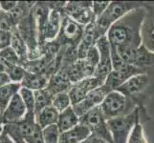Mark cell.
I'll return each instance as SVG.
<instances>
[{
    "label": "cell",
    "instance_id": "obj_12",
    "mask_svg": "<svg viewBox=\"0 0 154 143\" xmlns=\"http://www.w3.org/2000/svg\"><path fill=\"white\" fill-rule=\"evenodd\" d=\"M36 127H38V124L35 121V114L27 112L24 118L18 122L13 124H5L3 127V131L6 132L12 139L20 137V139H25L26 137L33 135Z\"/></svg>",
    "mask_w": 154,
    "mask_h": 143
},
{
    "label": "cell",
    "instance_id": "obj_20",
    "mask_svg": "<svg viewBox=\"0 0 154 143\" xmlns=\"http://www.w3.org/2000/svg\"><path fill=\"white\" fill-rule=\"evenodd\" d=\"M73 84L67 78V76L62 72H58L56 75L52 76L49 78L47 90L52 95H55L60 93H68L70 91Z\"/></svg>",
    "mask_w": 154,
    "mask_h": 143
},
{
    "label": "cell",
    "instance_id": "obj_18",
    "mask_svg": "<svg viewBox=\"0 0 154 143\" xmlns=\"http://www.w3.org/2000/svg\"><path fill=\"white\" fill-rule=\"evenodd\" d=\"M100 39V36L95 28V24L92 22L85 26V31H84L83 37L82 41L79 42L78 46V57L79 59H83L85 57L87 52L91 49L92 47L96 46L97 41Z\"/></svg>",
    "mask_w": 154,
    "mask_h": 143
},
{
    "label": "cell",
    "instance_id": "obj_6",
    "mask_svg": "<svg viewBox=\"0 0 154 143\" xmlns=\"http://www.w3.org/2000/svg\"><path fill=\"white\" fill-rule=\"evenodd\" d=\"M116 50L122 60L126 64L135 66L146 72L154 71V52L147 50L143 44L137 49Z\"/></svg>",
    "mask_w": 154,
    "mask_h": 143
},
{
    "label": "cell",
    "instance_id": "obj_32",
    "mask_svg": "<svg viewBox=\"0 0 154 143\" xmlns=\"http://www.w3.org/2000/svg\"><path fill=\"white\" fill-rule=\"evenodd\" d=\"M26 72L27 71L25 70V68L20 65L7 67V73L11 78V81H13L14 83L22 82L26 75Z\"/></svg>",
    "mask_w": 154,
    "mask_h": 143
},
{
    "label": "cell",
    "instance_id": "obj_23",
    "mask_svg": "<svg viewBox=\"0 0 154 143\" xmlns=\"http://www.w3.org/2000/svg\"><path fill=\"white\" fill-rule=\"evenodd\" d=\"M48 81H49V79L43 75L26 72L24 79L22 80V82H21V86L35 92L41 89L47 88Z\"/></svg>",
    "mask_w": 154,
    "mask_h": 143
},
{
    "label": "cell",
    "instance_id": "obj_39",
    "mask_svg": "<svg viewBox=\"0 0 154 143\" xmlns=\"http://www.w3.org/2000/svg\"><path fill=\"white\" fill-rule=\"evenodd\" d=\"M0 143H15V142L6 132L2 131L0 133Z\"/></svg>",
    "mask_w": 154,
    "mask_h": 143
},
{
    "label": "cell",
    "instance_id": "obj_29",
    "mask_svg": "<svg viewBox=\"0 0 154 143\" xmlns=\"http://www.w3.org/2000/svg\"><path fill=\"white\" fill-rule=\"evenodd\" d=\"M19 94L21 95V98H22L23 102L26 106V109H27L28 113H35V94L34 91L29 90L27 88L22 87L19 91Z\"/></svg>",
    "mask_w": 154,
    "mask_h": 143
},
{
    "label": "cell",
    "instance_id": "obj_27",
    "mask_svg": "<svg viewBox=\"0 0 154 143\" xmlns=\"http://www.w3.org/2000/svg\"><path fill=\"white\" fill-rule=\"evenodd\" d=\"M0 56H1V62L7 67L15 65L22 66V61H21L20 57L12 47L0 51Z\"/></svg>",
    "mask_w": 154,
    "mask_h": 143
},
{
    "label": "cell",
    "instance_id": "obj_28",
    "mask_svg": "<svg viewBox=\"0 0 154 143\" xmlns=\"http://www.w3.org/2000/svg\"><path fill=\"white\" fill-rule=\"evenodd\" d=\"M52 106L58 111L60 113L63 112L64 110L67 108L71 107L72 103H71V99L69 97L68 93H60L53 95V104Z\"/></svg>",
    "mask_w": 154,
    "mask_h": 143
},
{
    "label": "cell",
    "instance_id": "obj_41",
    "mask_svg": "<svg viewBox=\"0 0 154 143\" xmlns=\"http://www.w3.org/2000/svg\"><path fill=\"white\" fill-rule=\"evenodd\" d=\"M0 73H7V66L0 62Z\"/></svg>",
    "mask_w": 154,
    "mask_h": 143
},
{
    "label": "cell",
    "instance_id": "obj_1",
    "mask_svg": "<svg viewBox=\"0 0 154 143\" xmlns=\"http://www.w3.org/2000/svg\"><path fill=\"white\" fill-rule=\"evenodd\" d=\"M146 4V3H145ZM146 15L145 5L126 13L111 26L107 34L110 46L116 49H137L142 45V26Z\"/></svg>",
    "mask_w": 154,
    "mask_h": 143
},
{
    "label": "cell",
    "instance_id": "obj_40",
    "mask_svg": "<svg viewBox=\"0 0 154 143\" xmlns=\"http://www.w3.org/2000/svg\"><path fill=\"white\" fill-rule=\"evenodd\" d=\"M11 83V78L7 73H0V87Z\"/></svg>",
    "mask_w": 154,
    "mask_h": 143
},
{
    "label": "cell",
    "instance_id": "obj_4",
    "mask_svg": "<svg viewBox=\"0 0 154 143\" xmlns=\"http://www.w3.org/2000/svg\"><path fill=\"white\" fill-rule=\"evenodd\" d=\"M100 107L106 120L126 115L137 109L136 105L126 95L117 90L108 93Z\"/></svg>",
    "mask_w": 154,
    "mask_h": 143
},
{
    "label": "cell",
    "instance_id": "obj_35",
    "mask_svg": "<svg viewBox=\"0 0 154 143\" xmlns=\"http://www.w3.org/2000/svg\"><path fill=\"white\" fill-rule=\"evenodd\" d=\"M13 33L10 31L0 30V51L11 47Z\"/></svg>",
    "mask_w": 154,
    "mask_h": 143
},
{
    "label": "cell",
    "instance_id": "obj_11",
    "mask_svg": "<svg viewBox=\"0 0 154 143\" xmlns=\"http://www.w3.org/2000/svg\"><path fill=\"white\" fill-rule=\"evenodd\" d=\"M110 92H111V90L109 89V87L106 86L105 84H103V86H100L97 89L93 90L92 92H90L82 101L72 106V107L74 111L76 112V114L79 118H82V115L87 114L89 111L100 106V104L103 103L105 97Z\"/></svg>",
    "mask_w": 154,
    "mask_h": 143
},
{
    "label": "cell",
    "instance_id": "obj_13",
    "mask_svg": "<svg viewBox=\"0 0 154 143\" xmlns=\"http://www.w3.org/2000/svg\"><path fill=\"white\" fill-rule=\"evenodd\" d=\"M103 84H104L103 81H102L100 79L95 76L86 77L81 81L73 84L70 91L68 92L69 97H70L71 99L72 106L82 101L90 92H92L93 90L103 86Z\"/></svg>",
    "mask_w": 154,
    "mask_h": 143
},
{
    "label": "cell",
    "instance_id": "obj_8",
    "mask_svg": "<svg viewBox=\"0 0 154 143\" xmlns=\"http://www.w3.org/2000/svg\"><path fill=\"white\" fill-rule=\"evenodd\" d=\"M79 123L86 126L91 132V135L97 136L109 143H114L107 126V120L104 118L100 106L82 115Z\"/></svg>",
    "mask_w": 154,
    "mask_h": 143
},
{
    "label": "cell",
    "instance_id": "obj_42",
    "mask_svg": "<svg viewBox=\"0 0 154 143\" xmlns=\"http://www.w3.org/2000/svg\"><path fill=\"white\" fill-rule=\"evenodd\" d=\"M14 140L15 143H26L24 139H20V137H14V139H13Z\"/></svg>",
    "mask_w": 154,
    "mask_h": 143
},
{
    "label": "cell",
    "instance_id": "obj_15",
    "mask_svg": "<svg viewBox=\"0 0 154 143\" xmlns=\"http://www.w3.org/2000/svg\"><path fill=\"white\" fill-rule=\"evenodd\" d=\"M143 73H147V72L142 70L140 68H137L135 66L125 64V66L118 69V70H113L111 72L107 78H106L104 84L109 87L111 91H114V90H117L120 86L123 85L125 82H126L132 76Z\"/></svg>",
    "mask_w": 154,
    "mask_h": 143
},
{
    "label": "cell",
    "instance_id": "obj_34",
    "mask_svg": "<svg viewBox=\"0 0 154 143\" xmlns=\"http://www.w3.org/2000/svg\"><path fill=\"white\" fill-rule=\"evenodd\" d=\"M110 1H92V10L95 18L102 15L108 8Z\"/></svg>",
    "mask_w": 154,
    "mask_h": 143
},
{
    "label": "cell",
    "instance_id": "obj_31",
    "mask_svg": "<svg viewBox=\"0 0 154 143\" xmlns=\"http://www.w3.org/2000/svg\"><path fill=\"white\" fill-rule=\"evenodd\" d=\"M42 134H43L44 143H58V141H60V132L58 130L57 124L51 125L43 129Z\"/></svg>",
    "mask_w": 154,
    "mask_h": 143
},
{
    "label": "cell",
    "instance_id": "obj_14",
    "mask_svg": "<svg viewBox=\"0 0 154 143\" xmlns=\"http://www.w3.org/2000/svg\"><path fill=\"white\" fill-rule=\"evenodd\" d=\"M62 15H63V10L53 9L50 10L49 17L47 19L43 31H42L38 40L39 47L45 44L46 42L56 40L61 28Z\"/></svg>",
    "mask_w": 154,
    "mask_h": 143
},
{
    "label": "cell",
    "instance_id": "obj_36",
    "mask_svg": "<svg viewBox=\"0 0 154 143\" xmlns=\"http://www.w3.org/2000/svg\"><path fill=\"white\" fill-rule=\"evenodd\" d=\"M26 143H44L43 134H42V129L38 125L35 131L30 136L26 137L24 139Z\"/></svg>",
    "mask_w": 154,
    "mask_h": 143
},
{
    "label": "cell",
    "instance_id": "obj_45",
    "mask_svg": "<svg viewBox=\"0 0 154 143\" xmlns=\"http://www.w3.org/2000/svg\"><path fill=\"white\" fill-rule=\"evenodd\" d=\"M0 12H1V8H0Z\"/></svg>",
    "mask_w": 154,
    "mask_h": 143
},
{
    "label": "cell",
    "instance_id": "obj_3",
    "mask_svg": "<svg viewBox=\"0 0 154 143\" xmlns=\"http://www.w3.org/2000/svg\"><path fill=\"white\" fill-rule=\"evenodd\" d=\"M145 3L143 2H128V1H112L110 2L108 8L105 12L97 17L94 21L95 28L100 37L107 34L110 27L116 21L121 19L126 13L137 8L143 7Z\"/></svg>",
    "mask_w": 154,
    "mask_h": 143
},
{
    "label": "cell",
    "instance_id": "obj_22",
    "mask_svg": "<svg viewBox=\"0 0 154 143\" xmlns=\"http://www.w3.org/2000/svg\"><path fill=\"white\" fill-rule=\"evenodd\" d=\"M58 115H60V112L54 106H49V107L42 109L38 114H35L36 124L43 130L51 125L57 124Z\"/></svg>",
    "mask_w": 154,
    "mask_h": 143
},
{
    "label": "cell",
    "instance_id": "obj_5",
    "mask_svg": "<svg viewBox=\"0 0 154 143\" xmlns=\"http://www.w3.org/2000/svg\"><path fill=\"white\" fill-rule=\"evenodd\" d=\"M139 121H141V115L138 108L126 115L107 120V126L114 143H127L131 132Z\"/></svg>",
    "mask_w": 154,
    "mask_h": 143
},
{
    "label": "cell",
    "instance_id": "obj_26",
    "mask_svg": "<svg viewBox=\"0 0 154 143\" xmlns=\"http://www.w3.org/2000/svg\"><path fill=\"white\" fill-rule=\"evenodd\" d=\"M35 112L38 114L42 109L52 106L53 104V95L51 93L45 89H41L38 91H35Z\"/></svg>",
    "mask_w": 154,
    "mask_h": 143
},
{
    "label": "cell",
    "instance_id": "obj_7",
    "mask_svg": "<svg viewBox=\"0 0 154 143\" xmlns=\"http://www.w3.org/2000/svg\"><path fill=\"white\" fill-rule=\"evenodd\" d=\"M84 31H85V26L79 24L63 13L61 28L57 37L56 38V41L61 47H78L83 37Z\"/></svg>",
    "mask_w": 154,
    "mask_h": 143
},
{
    "label": "cell",
    "instance_id": "obj_43",
    "mask_svg": "<svg viewBox=\"0 0 154 143\" xmlns=\"http://www.w3.org/2000/svg\"><path fill=\"white\" fill-rule=\"evenodd\" d=\"M0 62H1V56H0Z\"/></svg>",
    "mask_w": 154,
    "mask_h": 143
},
{
    "label": "cell",
    "instance_id": "obj_44",
    "mask_svg": "<svg viewBox=\"0 0 154 143\" xmlns=\"http://www.w3.org/2000/svg\"><path fill=\"white\" fill-rule=\"evenodd\" d=\"M0 118H1V113H0Z\"/></svg>",
    "mask_w": 154,
    "mask_h": 143
},
{
    "label": "cell",
    "instance_id": "obj_38",
    "mask_svg": "<svg viewBox=\"0 0 154 143\" xmlns=\"http://www.w3.org/2000/svg\"><path fill=\"white\" fill-rule=\"evenodd\" d=\"M82 143H109L106 140L100 139V137L95 136V135H91L86 140H84Z\"/></svg>",
    "mask_w": 154,
    "mask_h": 143
},
{
    "label": "cell",
    "instance_id": "obj_21",
    "mask_svg": "<svg viewBox=\"0 0 154 143\" xmlns=\"http://www.w3.org/2000/svg\"><path fill=\"white\" fill-rule=\"evenodd\" d=\"M79 122H81V118L76 114V112L71 106V107L67 108L63 112L60 113L57 126L61 134L76 127L79 124Z\"/></svg>",
    "mask_w": 154,
    "mask_h": 143
},
{
    "label": "cell",
    "instance_id": "obj_37",
    "mask_svg": "<svg viewBox=\"0 0 154 143\" xmlns=\"http://www.w3.org/2000/svg\"><path fill=\"white\" fill-rule=\"evenodd\" d=\"M18 2L17 1H0V8L2 12L11 13L12 10L17 6Z\"/></svg>",
    "mask_w": 154,
    "mask_h": 143
},
{
    "label": "cell",
    "instance_id": "obj_19",
    "mask_svg": "<svg viewBox=\"0 0 154 143\" xmlns=\"http://www.w3.org/2000/svg\"><path fill=\"white\" fill-rule=\"evenodd\" d=\"M91 136V132L86 126L79 123L74 128L68 130L60 136L58 143H82Z\"/></svg>",
    "mask_w": 154,
    "mask_h": 143
},
{
    "label": "cell",
    "instance_id": "obj_33",
    "mask_svg": "<svg viewBox=\"0 0 154 143\" xmlns=\"http://www.w3.org/2000/svg\"><path fill=\"white\" fill-rule=\"evenodd\" d=\"M83 59L85 60L90 66H92L93 68H95V70H96V68L99 64V61H100V52H99V50L97 49V47L96 46L92 47L91 49L87 52V54Z\"/></svg>",
    "mask_w": 154,
    "mask_h": 143
},
{
    "label": "cell",
    "instance_id": "obj_2",
    "mask_svg": "<svg viewBox=\"0 0 154 143\" xmlns=\"http://www.w3.org/2000/svg\"><path fill=\"white\" fill-rule=\"evenodd\" d=\"M117 91L126 95L140 110L141 122L143 118H146V121L150 119L146 104L154 94V71L132 76L117 89Z\"/></svg>",
    "mask_w": 154,
    "mask_h": 143
},
{
    "label": "cell",
    "instance_id": "obj_24",
    "mask_svg": "<svg viewBox=\"0 0 154 143\" xmlns=\"http://www.w3.org/2000/svg\"><path fill=\"white\" fill-rule=\"evenodd\" d=\"M22 88L21 83H10L3 87H0V113H4V111L8 107L9 103L15 94H18L20 89Z\"/></svg>",
    "mask_w": 154,
    "mask_h": 143
},
{
    "label": "cell",
    "instance_id": "obj_16",
    "mask_svg": "<svg viewBox=\"0 0 154 143\" xmlns=\"http://www.w3.org/2000/svg\"><path fill=\"white\" fill-rule=\"evenodd\" d=\"M26 114H27V109H26V106L21 98V95L18 93L11 100L8 107L2 114V122L4 125L17 123L24 118Z\"/></svg>",
    "mask_w": 154,
    "mask_h": 143
},
{
    "label": "cell",
    "instance_id": "obj_30",
    "mask_svg": "<svg viewBox=\"0 0 154 143\" xmlns=\"http://www.w3.org/2000/svg\"><path fill=\"white\" fill-rule=\"evenodd\" d=\"M127 143H147V140L145 136V132H144V125L139 121L135 125L133 131L131 132L129 136V139Z\"/></svg>",
    "mask_w": 154,
    "mask_h": 143
},
{
    "label": "cell",
    "instance_id": "obj_10",
    "mask_svg": "<svg viewBox=\"0 0 154 143\" xmlns=\"http://www.w3.org/2000/svg\"><path fill=\"white\" fill-rule=\"evenodd\" d=\"M96 47L100 52V61L93 76L105 82L109 73L113 71L112 59H111V46L107 36L105 35L100 37L97 41Z\"/></svg>",
    "mask_w": 154,
    "mask_h": 143
},
{
    "label": "cell",
    "instance_id": "obj_17",
    "mask_svg": "<svg viewBox=\"0 0 154 143\" xmlns=\"http://www.w3.org/2000/svg\"><path fill=\"white\" fill-rule=\"evenodd\" d=\"M146 15L142 26V44L154 52V4H145Z\"/></svg>",
    "mask_w": 154,
    "mask_h": 143
},
{
    "label": "cell",
    "instance_id": "obj_9",
    "mask_svg": "<svg viewBox=\"0 0 154 143\" xmlns=\"http://www.w3.org/2000/svg\"><path fill=\"white\" fill-rule=\"evenodd\" d=\"M63 13L83 26L91 24L96 19L92 10V1H69Z\"/></svg>",
    "mask_w": 154,
    "mask_h": 143
},
{
    "label": "cell",
    "instance_id": "obj_25",
    "mask_svg": "<svg viewBox=\"0 0 154 143\" xmlns=\"http://www.w3.org/2000/svg\"><path fill=\"white\" fill-rule=\"evenodd\" d=\"M12 35V43L11 47L15 51V52L20 57L21 61H22V66L25 62L28 61V48L26 45V42L24 41L23 37L21 36L20 33L18 31L17 28H15L13 31Z\"/></svg>",
    "mask_w": 154,
    "mask_h": 143
}]
</instances>
